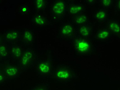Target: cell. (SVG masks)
<instances>
[{
	"mask_svg": "<svg viewBox=\"0 0 120 90\" xmlns=\"http://www.w3.org/2000/svg\"><path fill=\"white\" fill-rule=\"evenodd\" d=\"M37 35V47L39 51H53L59 58L70 57L71 54L70 44L62 41L57 37L56 26L34 31Z\"/></svg>",
	"mask_w": 120,
	"mask_h": 90,
	"instance_id": "2",
	"label": "cell"
},
{
	"mask_svg": "<svg viewBox=\"0 0 120 90\" xmlns=\"http://www.w3.org/2000/svg\"><path fill=\"white\" fill-rule=\"evenodd\" d=\"M50 1L43 0L32 1V9L33 12H45Z\"/></svg>",
	"mask_w": 120,
	"mask_h": 90,
	"instance_id": "18",
	"label": "cell"
},
{
	"mask_svg": "<svg viewBox=\"0 0 120 90\" xmlns=\"http://www.w3.org/2000/svg\"><path fill=\"white\" fill-rule=\"evenodd\" d=\"M73 53L79 56H86L90 53L92 45L89 40L75 37L71 42Z\"/></svg>",
	"mask_w": 120,
	"mask_h": 90,
	"instance_id": "9",
	"label": "cell"
},
{
	"mask_svg": "<svg viewBox=\"0 0 120 90\" xmlns=\"http://www.w3.org/2000/svg\"><path fill=\"white\" fill-rule=\"evenodd\" d=\"M70 3L68 6L67 16L74 17L83 13L85 7L83 4L81 3Z\"/></svg>",
	"mask_w": 120,
	"mask_h": 90,
	"instance_id": "15",
	"label": "cell"
},
{
	"mask_svg": "<svg viewBox=\"0 0 120 90\" xmlns=\"http://www.w3.org/2000/svg\"><path fill=\"white\" fill-rule=\"evenodd\" d=\"M3 42V34L0 32V44Z\"/></svg>",
	"mask_w": 120,
	"mask_h": 90,
	"instance_id": "26",
	"label": "cell"
},
{
	"mask_svg": "<svg viewBox=\"0 0 120 90\" xmlns=\"http://www.w3.org/2000/svg\"><path fill=\"white\" fill-rule=\"evenodd\" d=\"M75 27L71 22H64L56 28V35L62 41L71 44L75 37Z\"/></svg>",
	"mask_w": 120,
	"mask_h": 90,
	"instance_id": "7",
	"label": "cell"
},
{
	"mask_svg": "<svg viewBox=\"0 0 120 90\" xmlns=\"http://www.w3.org/2000/svg\"><path fill=\"white\" fill-rule=\"evenodd\" d=\"M8 80V79L6 76H5L4 73L2 71L0 72V86H2L6 83Z\"/></svg>",
	"mask_w": 120,
	"mask_h": 90,
	"instance_id": "25",
	"label": "cell"
},
{
	"mask_svg": "<svg viewBox=\"0 0 120 90\" xmlns=\"http://www.w3.org/2000/svg\"><path fill=\"white\" fill-rule=\"evenodd\" d=\"M110 37V32L107 28H102L99 29L95 34V38L99 41L105 42Z\"/></svg>",
	"mask_w": 120,
	"mask_h": 90,
	"instance_id": "20",
	"label": "cell"
},
{
	"mask_svg": "<svg viewBox=\"0 0 120 90\" xmlns=\"http://www.w3.org/2000/svg\"><path fill=\"white\" fill-rule=\"evenodd\" d=\"M10 60L8 47L4 42H3L0 44V63L4 66L9 64Z\"/></svg>",
	"mask_w": 120,
	"mask_h": 90,
	"instance_id": "16",
	"label": "cell"
},
{
	"mask_svg": "<svg viewBox=\"0 0 120 90\" xmlns=\"http://www.w3.org/2000/svg\"><path fill=\"white\" fill-rule=\"evenodd\" d=\"M100 3V5L103 7V9L105 10L108 9L112 6L113 5V1H109V0H102V1H98Z\"/></svg>",
	"mask_w": 120,
	"mask_h": 90,
	"instance_id": "23",
	"label": "cell"
},
{
	"mask_svg": "<svg viewBox=\"0 0 120 90\" xmlns=\"http://www.w3.org/2000/svg\"><path fill=\"white\" fill-rule=\"evenodd\" d=\"M21 34V29H10L5 31L3 33V42L7 46L20 44Z\"/></svg>",
	"mask_w": 120,
	"mask_h": 90,
	"instance_id": "10",
	"label": "cell"
},
{
	"mask_svg": "<svg viewBox=\"0 0 120 90\" xmlns=\"http://www.w3.org/2000/svg\"><path fill=\"white\" fill-rule=\"evenodd\" d=\"M120 12V1H116L115 2L114 5V15H118Z\"/></svg>",
	"mask_w": 120,
	"mask_h": 90,
	"instance_id": "24",
	"label": "cell"
},
{
	"mask_svg": "<svg viewBox=\"0 0 120 90\" xmlns=\"http://www.w3.org/2000/svg\"><path fill=\"white\" fill-rule=\"evenodd\" d=\"M107 28L110 34L111 33L116 37H120V23L118 20L114 19L109 20L107 21Z\"/></svg>",
	"mask_w": 120,
	"mask_h": 90,
	"instance_id": "17",
	"label": "cell"
},
{
	"mask_svg": "<svg viewBox=\"0 0 120 90\" xmlns=\"http://www.w3.org/2000/svg\"><path fill=\"white\" fill-rule=\"evenodd\" d=\"M8 47L11 60L17 63L20 59L24 51L23 49L22 45L17 44L10 45Z\"/></svg>",
	"mask_w": 120,
	"mask_h": 90,
	"instance_id": "14",
	"label": "cell"
},
{
	"mask_svg": "<svg viewBox=\"0 0 120 90\" xmlns=\"http://www.w3.org/2000/svg\"><path fill=\"white\" fill-rule=\"evenodd\" d=\"M37 55V53L32 47H27L24 50L19 60L16 63L20 69L21 73L31 69L32 64Z\"/></svg>",
	"mask_w": 120,
	"mask_h": 90,
	"instance_id": "8",
	"label": "cell"
},
{
	"mask_svg": "<svg viewBox=\"0 0 120 90\" xmlns=\"http://www.w3.org/2000/svg\"><path fill=\"white\" fill-rule=\"evenodd\" d=\"M78 78L77 72L70 65L60 64L54 67L52 79L58 83L67 84Z\"/></svg>",
	"mask_w": 120,
	"mask_h": 90,
	"instance_id": "4",
	"label": "cell"
},
{
	"mask_svg": "<svg viewBox=\"0 0 120 90\" xmlns=\"http://www.w3.org/2000/svg\"><path fill=\"white\" fill-rule=\"evenodd\" d=\"M49 3V13L53 22H58L66 17L70 1L58 0L50 1Z\"/></svg>",
	"mask_w": 120,
	"mask_h": 90,
	"instance_id": "5",
	"label": "cell"
},
{
	"mask_svg": "<svg viewBox=\"0 0 120 90\" xmlns=\"http://www.w3.org/2000/svg\"><path fill=\"white\" fill-rule=\"evenodd\" d=\"M29 90H51L50 83L48 81H44L37 83Z\"/></svg>",
	"mask_w": 120,
	"mask_h": 90,
	"instance_id": "22",
	"label": "cell"
},
{
	"mask_svg": "<svg viewBox=\"0 0 120 90\" xmlns=\"http://www.w3.org/2000/svg\"><path fill=\"white\" fill-rule=\"evenodd\" d=\"M94 36V27L90 22L76 27L75 37L90 40Z\"/></svg>",
	"mask_w": 120,
	"mask_h": 90,
	"instance_id": "11",
	"label": "cell"
},
{
	"mask_svg": "<svg viewBox=\"0 0 120 90\" xmlns=\"http://www.w3.org/2000/svg\"><path fill=\"white\" fill-rule=\"evenodd\" d=\"M2 1V0H0V3H1Z\"/></svg>",
	"mask_w": 120,
	"mask_h": 90,
	"instance_id": "28",
	"label": "cell"
},
{
	"mask_svg": "<svg viewBox=\"0 0 120 90\" xmlns=\"http://www.w3.org/2000/svg\"><path fill=\"white\" fill-rule=\"evenodd\" d=\"M86 3L87 2V3H88V4H91V5H92V4H94L95 2H97V1H85Z\"/></svg>",
	"mask_w": 120,
	"mask_h": 90,
	"instance_id": "27",
	"label": "cell"
},
{
	"mask_svg": "<svg viewBox=\"0 0 120 90\" xmlns=\"http://www.w3.org/2000/svg\"><path fill=\"white\" fill-rule=\"evenodd\" d=\"M2 72L4 73L8 79H13L17 78L21 73L20 69L17 64L13 65L10 63L4 65Z\"/></svg>",
	"mask_w": 120,
	"mask_h": 90,
	"instance_id": "13",
	"label": "cell"
},
{
	"mask_svg": "<svg viewBox=\"0 0 120 90\" xmlns=\"http://www.w3.org/2000/svg\"><path fill=\"white\" fill-rule=\"evenodd\" d=\"M30 17L31 28L34 31L40 30L54 26L52 22L49 20L46 15L45 12H33Z\"/></svg>",
	"mask_w": 120,
	"mask_h": 90,
	"instance_id": "6",
	"label": "cell"
},
{
	"mask_svg": "<svg viewBox=\"0 0 120 90\" xmlns=\"http://www.w3.org/2000/svg\"><path fill=\"white\" fill-rule=\"evenodd\" d=\"M23 0H2L0 3V31L31 28L30 17L19 14L18 6Z\"/></svg>",
	"mask_w": 120,
	"mask_h": 90,
	"instance_id": "1",
	"label": "cell"
},
{
	"mask_svg": "<svg viewBox=\"0 0 120 90\" xmlns=\"http://www.w3.org/2000/svg\"><path fill=\"white\" fill-rule=\"evenodd\" d=\"M107 11L104 9H100L95 11L93 16L94 20L99 23H104L107 20Z\"/></svg>",
	"mask_w": 120,
	"mask_h": 90,
	"instance_id": "21",
	"label": "cell"
},
{
	"mask_svg": "<svg viewBox=\"0 0 120 90\" xmlns=\"http://www.w3.org/2000/svg\"><path fill=\"white\" fill-rule=\"evenodd\" d=\"M34 30L32 28H27L21 31L20 43L26 47H32L34 44Z\"/></svg>",
	"mask_w": 120,
	"mask_h": 90,
	"instance_id": "12",
	"label": "cell"
},
{
	"mask_svg": "<svg viewBox=\"0 0 120 90\" xmlns=\"http://www.w3.org/2000/svg\"><path fill=\"white\" fill-rule=\"evenodd\" d=\"M88 17L87 15L85 13H82L80 15L75 16V17H73L71 22L73 25L76 26V27L84 25V24H86L87 23L89 22Z\"/></svg>",
	"mask_w": 120,
	"mask_h": 90,
	"instance_id": "19",
	"label": "cell"
},
{
	"mask_svg": "<svg viewBox=\"0 0 120 90\" xmlns=\"http://www.w3.org/2000/svg\"><path fill=\"white\" fill-rule=\"evenodd\" d=\"M54 67L50 54L39 56L37 54L31 69L41 78L52 79Z\"/></svg>",
	"mask_w": 120,
	"mask_h": 90,
	"instance_id": "3",
	"label": "cell"
}]
</instances>
